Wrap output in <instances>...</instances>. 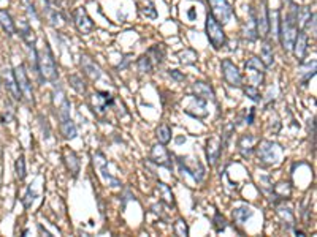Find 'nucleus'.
I'll return each instance as SVG.
<instances>
[{
	"label": "nucleus",
	"instance_id": "f257e3e1",
	"mask_svg": "<svg viewBox=\"0 0 317 237\" xmlns=\"http://www.w3.org/2000/svg\"><path fill=\"white\" fill-rule=\"evenodd\" d=\"M298 8L293 2H290V8L285 14V18H281L279 14V29H277V35L284 51H292L293 48V41H295L297 34H298Z\"/></svg>",
	"mask_w": 317,
	"mask_h": 237
},
{
	"label": "nucleus",
	"instance_id": "f03ea898",
	"mask_svg": "<svg viewBox=\"0 0 317 237\" xmlns=\"http://www.w3.org/2000/svg\"><path fill=\"white\" fill-rule=\"evenodd\" d=\"M37 73L41 82H56L59 79V68L48 43H44L43 49L37 51Z\"/></svg>",
	"mask_w": 317,
	"mask_h": 237
},
{
	"label": "nucleus",
	"instance_id": "7ed1b4c3",
	"mask_svg": "<svg viewBox=\"0 0 317 237\" xmlns=\"http://www.w3.org/2000/svg\"><path fill=\"white\" fill-rule=\"evenodd\" d=\"M206 36L214 49H222L227 44V35H225L222 24H219L211 13L206 14Z\"/></svg>",
	"mask_w": 317,
	"mask_h": 237
},
{
	"label": "nucleus",
	"instance_id": "20e7f679",
	"mask_svg": "<svg viewBox=\"0 0 317 237\" xmlns=\"http://www.w3.org/2000/svg\"><path fill=\"white\" fill-rule=\"evenodd\" d=\"M255 152H257L259 162L263 166L276 165L279 162V158H281V147L271 141H260Z\"/></svg>",
	"mask_w": 317,
	"mask_h": 237
},
{
	"label": "nucleus",
	"instance_id": "39448f33",
	"mask_svg": "<svg viewBox=\"0 0 317 237\" xmlns=\"http://www.w3.org/2000/svg\"><path fill=\"white\" fill-rule=\"evenodd\" d=\"M244 70L251 86L259 87L265 82V65L262 64V60L259 57L247 59V62L244 64Z\"/></svg>",
	"mask_w": 317,
	"mask_h": 237
},
{
	"label": "nucleus",
	"instance_id": "423d86ee",
	"mask_svg": "<svg viewBox=\"0 0 317 237\" xmlns=\"http://www.w3.org/2000/svg\"><path fill=\"white\" fill-rule=\"evenodd\" d=\"M211 6V14L216 18L219 24L225 26L233 16V8L229 0H208Z\"/></svg>",
	"mask_w": 317,
	"mask_h": 237
},
{
	"label": "nucleus",
	"instance_id": "0eeeda50",
	"mask_svg": "<svg viewBox=\"0 0 317 237\" xmlns=\"http://www.w3.org/2000/svg\"><path fill=\"white\" fill-rule=\"evenodd\" d=\"M221 68H222L224 81L227 82L230 87H243V74H241L238 67L233 64L230 59H224Z\"/></svg>",
	"mask_w": 317,
	"mask_h": 237
},
{
	"label": "nucleus",
	"instance_id": "6e6552de",
	"mask_svg": "<svg viewBox=\"0 0 317 237\" xmlns=\"http://www.w3.org/2000/svg\"><path fill=\"white\" fill-rule=\"evenodd\" d=\"M13 73H14V78H16V82H18V86H19V90H21L22 97H26L29 103L35 104L34 89H32V84H30V81H29V76H27V71H26L24 65H22V64L18 65L13 70Z\"/></svg>",
	"mask_w": 317,
	"mask_h": 237
},
{
	"label": "nucleus",
	"instance_id": "1a4fd4ad",
	"mask_svg": "<svg viewBox=\"0 0 317 237\" xmlns=\"http://www.w3.org/2000/svg\"><path fill=\"white\" fill-rule=\"evenodd\" d=\"M73 22L81 35H89L95 29V22L90 19L84 6H78L73 11Z\"/></svg>",
	"mask_w": 317,
	"mask_h": 237
},
{
	"label": "nucleus",
	"instance_id": "9d476101",
	"mask_svg": "<svg viewBox=\"0 0 317 237\" xmlns=\"http://www.w3.org/2000/svg\"><path fill=\"white\" fill-rule=\"evenodd\" d=\"M41 5H43V14L44 18L48 19V22L52 26V27H60L62 26V22L65 21L64 14L60 13V10L54 3H51L49 0H41Z\"/></svg>",
	"mask_w": 317,
	"mask_h": 237
},
{
	"label": "nucleus",
	"instance_id": "9b49d317",
	"mask_svg": "<svg viewBox=\"0 0 317 237\" xmlns=\"http://www.w3.org/2000/svg\"><path fill=\"white\" fill-rule=\"evenodd\" d=\"M241 34L246 38L247 41H255L259 38L257 32V21H255V8L252 5H249V11H247V19L243 24V30Z\"/></svg>",
	"mask_w": 317,
	"mask_h": 237
},
{
	"label": "nucleus",
	"instance_id": "f8f14e48",
	"mask_svg": "<svg viewBox=\"0 0 317 237\" xmlns=\"http://www.w3.org/2000/svg\"><path fill=\"white\" fill-rule=\"evenodd\" d=\"M149 160L151 162H154L156 165L158 166H165L171 169V154L167 150V147L163 146V144H157L153 149H151V155H149Z\"/></svg>",
	"mask_w": 317,
	"mask_h": 237
},
{
	"label": "nucleus",
	"instance_id": "ddd939ff",
	"mask_svg": "<svg viewBox=\"0 0 317 237\" xmlns=\"http://www.w3.org/2000/svg\"><path fill=\"white\" fill-rule=\"evenodd\" d=\"M198 109L208 112L206 111V100L201 97H197V95H189L187 100H186V104H184V112L189 114V116H192V117L201 119Z\"/></svg>",
	"mask_w": 317,
	"mask_h": 237
},
{
	"label": "nucleus",
	"instance_id": "4468645a",
	"mask_svg": "<svg viewBox=\"0 0 317 237\" xmlns=\"http://www.w3.org/2000/svg\"><path fill=\"white\" fill-rule=\"evenodd\" d=\"M255 21H257V32H259V35H262L263 38H267L271 24H270L268 8H267V3L265 2H262L260 10L255 11Z\"/></svg>",
	"mask_w": 317,
	"mask_h": 237
},
{
	"label": "nucleus",
	"instance_id": "2eb2a0df",
	"mask_svg": "<svg viewBox=\"0 0 317 237\" xmlns=\"http://www.w3.org/2000/svg\"><path fill=\"white\" fill-rule=\"evenodd\" d=\"M92 102L95 103V104H92L94 112L103 114L110 108V106L115 104V98H113L108 92H95V94L92 95Z\"/></svg>",
	"mask_w": 317,
	"mask_h": 237
},
{
	"label": "nucleus",
	"instance_id": "dca6fc26",
	"mask_svg": "<svg viewBox=\"0 0 317 237\" xmlns=\"http://www.w3.org/2000/svg\"><path fill=\"white\" fill-rule=\"evenodd\" d=\"M222 150H224V144L219 141V137H209L206 141V157L211 166H214L217 163Z\"/></svg>",
	"mask_w": 317,
	"mask_h": 237
},
{
	"label": "nucleus",
	"instance_id": "f3484780",
	"mask_svg": "<svg viewBox=\"0 0 317 237\" xmlns=\"http://www.w3.org/2000/svg\"><path fill=\"white\" fill-rule=\"evenodd\" d=\"M308 34L305 32V30H298V34H297V38H295V41H293V48L292 51L295 52V57L300 60V62H303V59L306 57V52H308Z\"/></svg>",
	"mask_w": 317,
	"mask_h": 237
},
{
	"label": "nucleus",
	"instance_id": "a211bd4d",
	"mask_svg": "<svg viewBox=\"0 0 317 237\" xmlns=\"http://www.w3.org/2000/svg\"><path fill=\"white\" fill-rule=\"evenodd\" d=\"M178 163L181 166V169L186 171L189 175H192L195 182H201L203 174H205V172H203V168H201V165L198 162H194V166H191V163H189V158L181 157V158H178Z\"/></svg>",
	"mask_w": 317,
	"mask_h": 237
},
{
	"label": "nucleus",
	"instance_id": "6ab92c4d",
	"mask_svg": "<svg viewBox=\"0 0 317 237\" xmlns=\"http://www.w3.org/2000/svg\"><path fill=\"white\" fill-rule=\"evenodd\" d=\"M3 79H5V87H6V90L10 92V95L16 102H21L22 100V94H21V90H19L16 78H14L13 70H5L3 71Z\"/></svg>",
	"mask_w": 317,
	"mask_h": 237
},
{
	"label": "nucleus",
	"instance_id": "aec40b11",
	"mask_svg": "<svg viewBox=\"0 0 317 237\" xmlns=\"http://www.w3.org/2000/svg\"><path fill=\"white\" fill-rule=\"evenodd\" d=\"M62 158H64V163L67 166V169H69V172L73 175V177H77L78 172H79V158L77 154H75V150L64 149Z\"/></svg>",
	"mask_w": 317,
	"mask_h": 237
},
{
	"label": "nucleus",
	"instance_id": "412c9836",
	"mask_svg": "<svg viewBox=\"0 0 317 237\" xmlns=\"http://www.w3.org/2000/svg\"><path fill=\"white\" fill-rule=\"evenodd\" d=\"M191 90L194 92V95L205 98V100H213V102H214V90H213V87H211L208 82L195 81V82L192 84Z\"/></svg>",
	"mask_w": 317,
	"mask_h": 237
},
{
	"label": "nucleus",
	"instance_id": "4be33fe9",
	"mask_svg": "<svg viewBox=\"0 0 317 237\" xmlns=\"http://www.w3.org/2000/svg\"><path fill=\"white\" fill-rule=\"evenodd\" d=\"M137 8L140 14L146 19H157V10L153 0H137Z\"/></svg>",
	"mask_w": 317,
	"mask_h": 237
},
{
	"label": "nucleus",
	"instance_id": "5701e85b",
	"mask_svg": "<svg viewBox=\"0 0 317 237\" xmlns=\"http://www.w3.org/2000/svg\"><path fill=\"white\" fill-rule=\"evenodd\" d=\"M60 135L64 136V139H75L78 135L77 132V125L73 124V120L72 117H64V119H60Z\"/></svg>",
	"mask_w": 317,
	"mask_h": 237
},
{
	"label": "nucleus",
	"instance_id": "b1692460",
	"mask_svg": "<svg viewBox=\"0 0 317 237\" xmlns=\"http://www.w3.org/2000/svg\"><path fill=\"white\" fill-rule=\"evenodd\" d=\"M0 27H2V30L8 36H13L14 34H16V26H14V21L11 18V14L6 10H0Z\"/></svg>",
	"mask_w": 317,
	"mask_h": 237
},
{
	"label": "nucleus",
	"instance_id": "393cba45",
	"mask_svg": "<svg viewBox=\"0 0 317 237\" xmlns=\"http://www.w3.org/2000/svg\"><path fill=\"white\" fill-rule=\"evenodd\" d=\"M254 142H255V137L252 135H244L241 136V139L238 142V149H239V154L243 155L244 158H249L252 155L254 152Z\"/></svg>",
	"mask_w": 317,
	"mask_h": 237
},
{
	"label": "nucleus",
	"instance_id": "a878e982",
	"mask_svg": "<svg viewBox=\"0 0 317 237\" xmlns=\"http://www.w3.org/2000/svg\"><path fill=\"white\" fill-rule=\"evenodd\" d=\"M81 65H82V70H84V74H87L90 79L95 81V79H99L100 76H102V71H100V68L95 65V62H92L89 57H81Z\"/></svg>",
	"mask_w": 317,
	"mask_h": 237
},
{
	"label": "nucleus",
	"instance_id": "bb28decb",
	"mask_svg": "<svg viewBox=\"0 0 317 237\" xmlns=\"http://www.w3.org/2000/svg\"><path fill=\"white\" fill-rule=\"evenodd\" d=\"M156 190L158 192V195H160V201L163 204H167L168 207H175V196H173V192H171V188L168 185L158 182L156 185Z\"/></svg>",
	"mask_w": 317,
	"mask_h": 237
},
{
	"label": "nucleus",
	"instance_id": "cd10ccee",
	"mask_svg": "<svg viewBox=\"0 0 317 237\" xmlns=\"http://www.w3.org/2000/svg\"><path fill=\"white\" fill-rule=\"evenodd\" d=\"M260 60L262 64L265 65V68H270L271 65L275 64V51H273V44H271L268 40L263 43L262 51H260Z\"/></svg>",
	"mask_w": 317,
	"mask_h": 237
},
{
	"label": "nucleus",
	"instance_id": "c85d7f7f",
	"mask_svg": "<svg viewBox=\"0 0 317 237\" xmlns=\"http://www.w3.org/2000/svg\"><path fill=\"white\" fill-rule=\"evenodd\" d=\"M19 35L22 38V41H24L27 46H35L37 44V35L34 32V29L30 27L29 22H22V26L19 29Z\"/></svg>",
	"mask_w": 317,
	"mask_h": 237
},
{
	"label": "nucleus",
	"instance_id": "c756f323",
	"mask_svg": "<svg viewBox=\"0 0 317 237\" xmlns=\"http://www.w3.org/2000/svg\"><path fill=\"white\" fill-rule=\"evenodd\" d=\"M252 215H254V210L252 207H249V205H241V207H237L233 210V220H235L238 225L246 223Z\"/></svg>",
	"mask_w": 317,
	"mask_h": 237
},
{
	"label": "nucleus",
	"instance_id": "7c9ffc66",
	"mask_svg": "<svg viewBox=\"0 0 317 237\" xmlns=\"http://www.w3.org/2000/svg\"><path fill=\"white\" fill-rule=\"evenodd\" d=\"M156 137H157L158 144H163V146H167V144L171 141V128L167 124L158 125L157 130H156Z\"/></svg>",
	"mask_w": 317,
	"mask_h": 237
},
{
	"label": "nucleus",
	"instance_id": "2f4dec72",
	"mask_svg": "<svg viewBox=\"0 0 317 237\" xmlns=\"http://www.w3.org/2000/svg\"><path fill=\"white\" fill-rule=\"evenodd\" d=\"M178 57H179V62L183 65H194L195 62H197L198 54L192 48H186V49H183L179 52Z\"/></svg>",
	"mask_w": 317,
	"mask_h": 237
},
{
	"label": "nucleus",
	"instance_id": "473e14b6",
	"mask_svg": "<svg viewBox=\"0 0 317 237\" xmlns=\"http://www.w3.org/2000/svg\"><path fill=\"white\" fill-rule=\"evenodd\" d=\"M148 56L151 59H154V62L157 65H160L163 60H165V46L163 44H154L151 46L149 51H148Z\"/></svg>",
	"mask_w": 317,
	"mask_h": 237
},
{
	"label": "nucleus",
	"instance_id": "72a5a7b5",
	"mask_svg": "<svg viewBox=\"0 0 317 237\" xmlns=\"http://www.w3.org/2000/svg\"><path fill=\"white\" fill-rule=\"evenodd\" d=\"M290 193H292V188L289 183H277L273 188V195L277 198V200H289L290 198Z\"/></svg>",
	"mask_w": 317,
	"mask_h": 237
},
{
	"label": "nucleus",
	"instance_id": "f704fd0d",
	"mask_svg": "<svg viewBox=\"0 0 317 237\" xmlns=\"http://www.w3.org/2000/svg\"><path fill=\"white\" fill-rule=\"evenodd\" d=\"M69 82H70V86L78 92V94L86 95L87 86H86V82L82 81L81 76H78V74H72V76H69Z\"/></svg>",
	"mask_w": 317,
	"mask_h": 237
},
{
	"label": "nucleus",
	"instance_id": "c9c22d12",
	"mask_svg": "<svg viewBox=\"0 0 317 237\" xmlns=\"http://www.w3.org/2000/svg\"><path fill=\"white\" fill-rule=\"evenodd\" d=\"M137 67H138V70L141 73H151V71H153V68H154V62L148 54H145V56H141L137 60Z\"/></svg>",
	"mask_w": 317,
	"mask_h": 237
},
{
	"label": "nucleus",
	"instance_id": "e433bc0d",
	"mask_svg": "<svg viewBox=\"0 0 317 237\" xmlns=\"http://www.w3.org/2000/svg\"><path fill=\"white\" fill-rule=\"evenodd\" d=\"M173 233H175V236H181V237L189 236V226L183 218H178L176 223H173Z\"/></svg>",
	"mask_w": 317,
	"mask_h": 237
},
{
	"label": "nucleus",
	"instance_id": "4c0bfd02",
	"mask_svg": "<svg viewBox=\"0 0 317 237\" xmlns=\"http://www.w3.org/2000/svg\"><path fill=\"white\" fill-rule=\"evenodd\" d=\"M243 90H244V95H246L247 98H251V100H252L254 103H260V102H262V95H260L259 87H255V86H246V87H243Z\"/></svg>",
	"mask_w": 317,
	"mask_h": 237
},
{
	"label": "nucleus",
	"instance_id": "58836bf2",
	"mask_svg": "<svg viewBox=\"0 0 317 237\" xmlns=\"http://www.w3.org/2000/svg\"><path fill=\"white\" fill-rule=\"evenodd\" d=\"M213 226L216 229V233H222L225 228H227V220H225V217L222 215L221 212H216L214 213V218H213Z\"/></svg>",
	"mask_w": 317,
	"mask_h": 237
},
{
	"label": "nucleus",
	"instance_id": "ea45409f",
	"mask_svg": "<svg viewBox=\"0 0 317 237\" xmlns=\"http://www.w3.org/2000/svg\"><path fill=\"white\" fill-rule=\"evenodd\" d=\"M16 177L19 180L26 179V158H24V155H22V154L16 160Z\"/></svg>",
	"mask_w": 317,
	"mask_h": 237
},
{
	"label": "nucleus",
	"instance_id": "a19ab883",
	"mask_svg": "<svg viewBox=\"0 0 317 237\" xmlns=\"http://www.w3.org/2000/svg\"><path fill=\"white\" fill-rule=\"evenodd\" d=\"M26 2V10H27V14H29V19H34V21H39V14H37V10L34 3L30 2V0H24Z\"/></svg>",
	"mask_w": 317,
	"mask_h": 237
},
{
	"label": "nucleus",
	"instance_id": "79ce46f5",
	"mask_svg": "<svg viewBox=\"0 0 317 237\" xmlns=\"http://www.w3.org/2000/svg\"><path fill=\"white\" fill-rule=\"evenodd\" d=\"M34 198H35V193L32 192V188H29L27 193H26V196H24V200H22V203H24V207H26V209H29L30 205H32Z\"/></svg>",
	"mask_w": 317,
	"mask_h": 237
},
{
	"label": "nucleus",
	"instance_id": "37998d69",
	"mask_svg": "<svg viewBox=\"0 0 317 237\" xmlns=\"http://www.w3.org/2000/svg\"><path fill=\"white\" fill-rule=\"evenodd\" d=\"M168 74L175 81H178V82H184L186 81V74H183V73L178 71V70H168Z\"/></svg>",
	"mask_w": 317,
	"mask_h": 237
},
{
	"label": "nucleus",
	"instance_id": "c03bdc74",
	"mask_svg": "<svg viewBox=\"0 0 317 237\" xmlns=\"http://www.w3.org/2000/svg\"><path fill=\"white\" fill-rule=\"evenodd\" d=\"M254 117H255V108H249V116H246V124L252 125L254 124Z\"/></svg>",
	"mask_w": 317,
	"mask_h": 237
},
{
	"label": "nucleus",
	"instance_id": "a18cd8bd",
	"mask_svg": "<svg viewBox=\"0 0 317 237\" xmlns=\"http://www.w3.org/2000/svg\"><path fill=\"white\" fill-rule=\"evenodd\" d=\"M295 234H297V236H305V233H303V231H295Z\"/></svg>",
	"mask_w": 317,
	"mask_h": 237
}]
</instances>
